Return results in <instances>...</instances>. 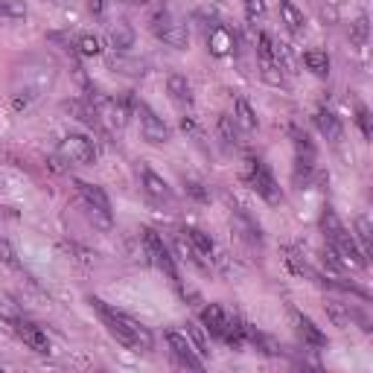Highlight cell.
<instances>
[{
    "instance_id": "f546056e",
    "label": "cell",
    "mask_w": 373,
    "mask_h": 373,
    "mask_svg": "<svg viewBox=\"0 0 373 373\" xmlns=\"http://www.w3.org/2000/svg\"><path fill=\"white\" fill-rule=\"evenodd\" d=\"M76 50L82 52V56H99V52H102L96 35H79V38H76Z\"/></svg>"
},
{
    "instance_id": "4316f807",
    "label": "cell",
    "mask_w": 373,
    "mask_h": 373,
    "mask_svg": "<svg viewBox=\"0 0 373 373\" xmlns=\"http://www.w3.org/2000/svg\"><path fill=\"white\" fill-rule=\"evenodd\" d=\"M85 213H88V219L94 222V228H99V230H111L114 228L111 210H99V207H88L85 204Z\"/></svg>"
},
{
    "instance_id": "7402d4cb",
    "label": "cell",
    "mask_w": 373,
    "mask_h": 373,
    "mask_svg": "<svg viewBox=\"0 0 373 373\" xmlns=\"http://www.w3.org/2000/svg\"><path fill=\"white\" fill-rule=\"evenodd\" d=\"M167 91H169V96L178 99V102L190 99V82H186V76H181V73H169V79H167Z\"/></svg>"
},
{
    "instance_id": "1f68e13d",
    "label": "cell",
    "mask_w": 373,
    "mask_h": 373,
    "mask_svg": "<svg viewBox=\"0 0 373 373\" xmlns=\"http://www.w3.org/2000/svg\"><path fill=\"white\" fill-rule=\"evenodd\" d=\"M186 335L193 338V344H196V350H199L201 356H207V353H210V350H207V344H204V335L199 333V327H196V324H186Z\"/></svg>"
},
{
    "instance_id": "74e56055",
    "label": "cell",
    "mask_w": 373,
    "mask_h": 373,
    "mask_svg": "<svg viewBox=\"0 0 373 373\" xmlns=\"http://www.w3.org/2000/svg\"><path fill=\"white\" fill-rule=\"evenodd\" d=\"M128 4H138L140 6V4H149V0H128Z\"/></svg>"
},
{
    "instance_id": "7c38bea8",
    "label": "cell",
    "mask_w": 373,
    "mask_h": 373,
    "mask_svg": "<svg viewBox=\"0 0 373 373\" xmlns=\"http://www.w3.org/2000/svg\"><path fill=\"white\" fill-rule=\"evenodd\" d=\"M143 190L152 196V199H157V201H169L172 199V190H169V184L157 175L155 169H149V167H143Z\"/></svg>"
},
{
    "instance_id": "52a82bcc",
    "label": "cell",
    "mask_w": 373,
    "mask_h": 373,
    "mask_svg": "<svg viewBox=\"0 0 373 373\" xmlns=\"http://www.w3.org/2000/svg\"><path fill=\"white\" fill-rule=\"evenodd\" d=\"M135 111H138V117H140V128H143V138L149 140V143H155V146H161V143H167L169 140V126L157 117L146 102H135Z\"/></svg>"
},
{
    "instance_id": "277c9868",
    "label": "cell",
    "mask_w": 373,
    "mask_h": 373,
    "mask_svg": "<svg viewBox=\"0 0 373 373\" xmlns=\"http://www.w3.org/2000/svg\"><path fill=\"white\" fill-rule=\"evenodd\" d=\"M248 184L257 190V196H262L269 204H280L283 201V190L277 186L274 175L265 169L262 161H248Z\"/></svg>"
},
{
    "instance_id": "4dcf8cb0",
    "label": "cell",
    "mask_w": 373,
    "mask_h": 373,
    "mask_svg": "<svg viewBox=\"0 0 373 373\" xmlns=\"http://www.w3.org/2000/svg\"><path fill=\"white\" fill-rule=\"evenodd\" d=\"M219 138H222V143L225 146H233L236 143V123H233V117H219Z\"/></svg>"
},
{
    "instance_id": "4fadbf2b",
    "label": "cell",
    "mask_w": 373,
    "mask_h": 373,
    "mask_svg": "<svg viewBox=\"0 0 373 373\" xmlns=\"http://www.w3.org/2000/svg\"><path fill=\"white\" fill-rule=\"evenodd\" d=\"M157 38H161L164 44H169V47H175V50H184L186 44H190V33H186V23H181V21H169L161 33H157Z\"/></svg>"
},
{
    "instance_id": "2e32d148",
    "label": "cell",
    "mask_w": 373,
    "mask_h": 373,
    "mask_svg": "<svg viewBox=\"0 0 373 373\" xmlns=\"http://www.w3.org/2000/svg\"><path fill=\"white\" fill-rule=\"evenodd\" d=\"M295 324H298V333H301V338L306 341V344H312V347H327V335L318 330L306 315H301V312H295Z\"/></svg>"
},
{
    "instance_id": "83f0119b",
    "label": "cell",
    "mask_w": 373,
    "mask_h": 373,
    "mask_svg": "<svg viewBox=\"0 0 373 373\" xmlns=\"http://www.w3.org/2000/svg\"><path fill=\"white\" fill-rule=\"evenodd\" d=\"M0 18H26V4L23 0H0Z\"/></svg>"
},
{
    "instance_id": "6da1fadb",
    "label": "cell",
    "mask_w": 373,
    "mask_h": 373,
    "mask_svg": "<svg viewBox=\"0 0 373 373\" xmlns=\"http://www.w3.org/2000/svg\"><path fill=\"white\" fill-rule=\"evenodd\" d=\"M88 304L102 315V321H105V327H108V333L123 344V347L135 350V353H149L152 350L155 338H152V333L140 321H135V318H128V315H123V312H117L111 306H105L99 298H91Z\"/></svg>"
},
{
    "instance_id": "836d02e7",
    "label": "cell",
    "mask_w": 373,
    "mask_h": 373,
    "mask_svg": "<svg viewBox=\"0 0 373 373\" xmlns=\"http://www.w3.org/2000/svg\"><path fill=\"white\" fill-rule=\"evenodd\" d=\"M262 12H265V0H245V18L248 21H257Z\"/></svg>"
},
{
    "instance_id": "8d00e7d4",
    "label": "cell",
    "mask_w": 373,
    "mask_h": 373,
    "mask_svg": "<svg viewBox=\"0 0 373 373\" xmlns=\"http://www.w3.org/2000/svg\"><path fill=\"white\" fill-rule=\"evenodd\" d=\"M88 9H91L94 15H99V12L105 9V0H88Z\"/></svg>"
},
{
    "instance_id": "7a4b0ae2",
    "label": "cell",
    "mask_w": 373,
    "mask_h": 373,
    "mask_svg": "<svg viewBox=\"0 0 373 373\" xmlns=\"http://www.w3.org/2000/svg\"><path fill=\"white\" fill-rule=\"evenodd\" d=\"M321 228H324V236H327V248L338 257V262L344 265V269H364L367 265V257L362 254V248L356 245V239L344 230V225L338 222L335 210H324L321 213Z\"/></svg>"
},
{
    "instance_id": "f1b7e54d",
    "label": "cell",
    "mask_w": 373,
    "mask_h": 373,
    "mask_svg": "<svg viewBox=\"0 0 373 373\" xmlns=\"http://www.w3.org/2000/svg\"><path fill=\"white\" fill-rule=\"evenodd\" d=\"M367 35H370V23H367V18L362 15V18L350 26V41H353L356 47H364V44H367Z\"/></svg>"
},
{
    "instance_id": "3957f363",
    "label": "cell",
    "mask_w": 373,
    "mask_h": 373,
    "mask_svg": "<svg viewBox=\"0 0 373 373\" xmlns=\"http://www.w3.org/2000/svg\"><path fill=\"white\" fill-rule=\"evenodd\" d=\"M143 233V251H146V257L161 269L169 280H175L178 283V272H175V260H172V254H169V248L164 245V239L157 236L152 228H143L140 230Z\"/></svg>"
},
{
    "instance_id": "603a6c76",
    "label": "cell",
    "mask_w": 373,
    "mask_h": 373,
    "mask_svg": "<svg viewBox=\"0 0 373 373\" xmlns=\"http://www.w3.org/2000/svg\"><path fill=\"white\" fill-rule=\"evenodd\" d=\"M111 67H114L117 73H126V76H143V73H146V62H140V59H123V56H114Z\"/></svg>"
},
{
    "instance_id": "ffe728a7",
    "label": "cell",
    "mask_w": 373,
    "mask_h": 373,
    "mask_svg": "<svg viewBox=\"0 0 373 373\" xmlns=\"http://www.w3.org/2000/svg\"><path fill=\"white\" fill-rule=\"evenodd\" d=\"M304 65L315 73V76H327V70H330V56L324 50H306L304 52Z\"/></svg>"
},
{
    "instance_id": "484cf974",
    "label": "cell",
    "mask_w": 373,
    "mask_h": 373,
    "mask_svg": "<svg viewBox=\"0 0 373 373\" xmlns=\"http://www.w3.org/2000/svg\"><path fill=\"white\" fill-rule=\"evenodd\" d=\"M257 56H260V62H280V59H277V47H274V41H272V35H265V33L257 35Z\"/></svg>"
},
{
    "instance_id": "5bb4252c",
    "label": "cell",
    "mask_w": 373,
    "mask_h": 373,
    "mask_svg": "<svg viewBox=\"0 0 373 373\" xmlns=\"http://www.w3.org/2000/svg\"><path fill=\"white\" fill-rule=\"evenodd\" d=\"M76 190H79V196H82V201H85L88 207L111 210V201H108V196H105V190H102V186H96V184H88V181H76Z\"/></svg>"
},
{
    "instance_id": "d6986e66",
    "label": "cell",
    "mask_w": 373,
    "mask_h": 373,
    "mask_svg": "<svg viewBox=\"0 0 373 373\" xmlns=\"http://www.w3.org/2000/svg\"><path fill=\"white\" fill-rule=\"evenodd\" d=\"M327 315L333 318V324L335 327H350V321H353V309H350V304H341V301H327Z\"/></svg>"
},
{
    "instance_id": "d4e9b609",
    "label": "cell",
    "mask_w": 373,
    "mask_h": 373,
    "mask_svg": "<svg viewBox=\"0 0 373 373\" xmlns=\"http://www.w3.org/2000/svg\"><path fill=\"white\" fill-rule=\"evenodd\" d=\"M373 230H370V219L367 216H359L356 219V239L362 243V254L367 257L370 251H373V236H370Z\"/></svg>"
},
{
    "instance_id": "8992f818",
    "label": "cell",
    "mask_w": 373,
    "mask_h": 373,
    "mask_svg": "<svg viewBox=\"0 0 373 373\" xmlns=\"http://www.w3.org/2000/svg\"><path fill=\"white\" fill-rule=\"evenodd\" d=\"M167 344H169L172 356H175L184 367H190V370H204L201 353L196 350V344H193L190 338H186V333H175V330H169V333H167Z\"/></svg>"
},
{
    "instance_id": "ba28073f",
    "label": "cell",
    "mask_w": 373,
    "mask_h": 373,
    "mask_svg": "<svg viewBox=\"0 0 373 373\" xmlns=\"http://www.w3.org/2000/svg\"><path fill=\"white\" fill-rule=\"evenodd\" d=\"M15 333H18V338H21L30 350H35V353H50V338H47V333H44L41 327H35L33 321L15 318Z\"/></svg>"
},
{
    "instance_id": "8fae6325",
    "label": "cell",
    "mask_w": 373,
    "mask_h": 373,
    "mask_svg": "<svg viewBox=\"0 0 373 373\" xmlns=\"http://www.w3.org/2000/svg\"><path fill=\"white\" fill-rule=\"evenodd\" d=\"M201 321H204V327H207L213 335H216V338H225L230 318L225 315V309H222L219 304H210V306L201 309Z\"/></svg>"
},
{
    "instance_id": "44dd1931",
    "label": "cell",
    "mask_w": 373,
    "mask_h": 373,
    "mask_svg": "<svg viewBox=\"0 0 373 373\" xmlns=\"http://www.w3.org/2000/svg\"><path fill=\"white\" fill-rule=\"evenodd\" d=\"M186 233V239H190V243H193V248L199 251V254H204V257H213V248H216V245H213V239L201 230V228H186L184 230Z\"/></svg>"
},
{
    "instance_id": "e575fe53",
    "label": "cell",
    "mask_w": 373,
    "mask_h": 373,
    "mask_svg": "<svg viewBox=\"0 0 373 373\" xmlns=\"http://www.w3.org/2000/svg\"><path fill=\"white\" fill-rule=\"evenodd\" d=\"M0 257H4V262L12 265V269H21V262H18V257H15V251H12L9 243H0Z\"/></svg>"
},
{
    "instance_id": "30bf717a",
    "label": "cell",
    "mask_w": 373,
    "mask_h": 373,
    "mask_svg": "<svg viewBox=\"0 0 373 373\" xmlns=\"http://www.w3.org/2000/svg\"><path fill=\"white\" fill-rule=\"evenodd\" d=\"M135 30H131V23L128 21H114L111 26H108V41H111V47L117 50V52H128L131 47H135Z\"/></svg>"
},
{
    "instance_id": "e0dca14e",
    "label": "cell",
    "mask_w": 373,
    "mask_h": 373,
    "mask_svg": "<svg viewBox=\"0 0 373 373\" xmlns=\"http://www.w3.org/2000/svg\"><path fill=\"white\" fill-rule=\"evenodd\" d=\"M233 123L243 128V131H257V114L251 108V102L239 96L236 105H233Z\"/></svg>"
},
{
    "instance_id": "5b68a950",
    "label": "cell",
    "mask_w": 373,
    "mask_h": 373,
    "mask_svg": "<svg viewBox=\"0 0 373 373\" xmlns=\"http://www.w3.org/2000/svg\"><path fill=\"white\" fill-rule=\"evenodd\" d=\"M59 155L70 164H94L96 161V143L85 135H67L59 143Z\"/></svg>"
},
{
    "instance_id": "cb8c5ba5",
    "label": "cell",
    "mask_w": 373,
    "mask_h": 373,
    "mask_svg": "<svg viewBox=\"0 0 373 373\" xmlns=\"http://www.w3.org/2000/svg\"><path fill=\"white\" fill-rule=\"evenodd\" d=\"M260 73H262V82L265 85H274V88L283 85V67H280V62H260Z\"/></svg>"
},
{
    "instance_id": "9c48e42d",
    "label": "cell",
    "mask_w": 373,
    "mask_h": 373,
    "mask_svg": "<svg viewBox=\"0 0 373 373\" xmlns=\"http://www.w3.org/2000/svg\"><path fill=\"white\" fill-rule=\"evenodd\" d=\"M236 47V35L228 30L225 23H216L213 30L207 33V50H210V56H216V59H225L230 56Z\"/></svg>"
},
{
    "instance_id": "ac0fdd59",
    "label": "cell",
    "mask_w": 373,
    "mask_h": 373,
    "mask_svg": "<svg viewBox=\"0 0 373 373\" xmlns=\"http://www.w3.org/2000/svg\"><path fill=\"white\" fill-rule=\"evenodd\" d=\"M280 15H283V23L289 26L291 33H301L304 26H306V18H304V12L291 4V0H280Z\"/></svg>"
},
{
    "instance_id": "d590c367",
    "label": "cell",
    "mask_w": 373,
    "mask_h": 373,
    "mask_svg": "<svg viewBox=\"0 0 373 373\" xmlns=\"http://www.w3.org/2000/svg\"><path fill=\"white\" fill-rule=\"evenodd\" d=\"M356 120H359L362 135L370 140V138H373V128H370V114H367V108H359V117H356Z\"/></svg>"
},
{
    "instance_id": "9a60e30c",
    "label": "cell",
    "mask_w": 373,
    "mask_h": 373,
    "mask_svg": "<svg viewBox=\"0 0 373 373\" xmlns=\"http://www.w3.org/2000/svg\"><path fill=\"white\" fill-rule=\"evenodd\" d=\"M315 126L321 128V135H324L330 143H338V140H341V135H344V128H341L338 117H335L333 111H327V108H321V111L315 114Z\"/></svg>"
},
{
    "instance_id": "d6a6232c",
    "label": "cell",
    "mask_w": 373,
    "mask_h": 373,
    "mask_svg": "<svg viewBox=\"0 0 373 373\" xmlns=\"http://www.w3.org/2000/svg\"><path fill=\"white\" fill-rule=\"evenodd\" d=\"M186 193L196 201H210V190H204V184H199V181H186Z\"/></svg>"
}]
</instances>
